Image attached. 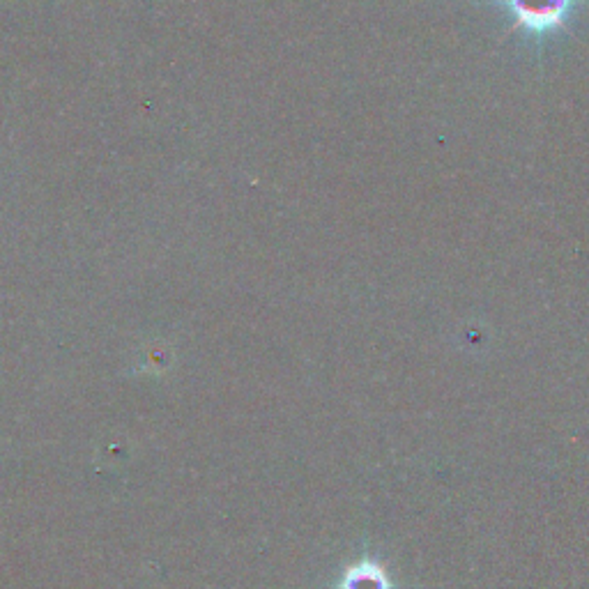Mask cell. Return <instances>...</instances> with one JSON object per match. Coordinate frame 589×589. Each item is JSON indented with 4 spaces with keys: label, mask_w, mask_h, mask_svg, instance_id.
<instances>
[{
    "label": "cell",
    "mask_w": 589,
    "mask_h": 589,
    "mask_svg": "<svg viewBox=\"0 0 589 589\" xmlns=\"http://www.w3.org/2000/svg\"><path fill=\"white\" fill-rule=\"evenodd\" d=\"M573 0H507V7L516 14L518 24L534 33L560 26Z\"/></svg>",
    "instance_id": "cell-1"
}]
</instances>
